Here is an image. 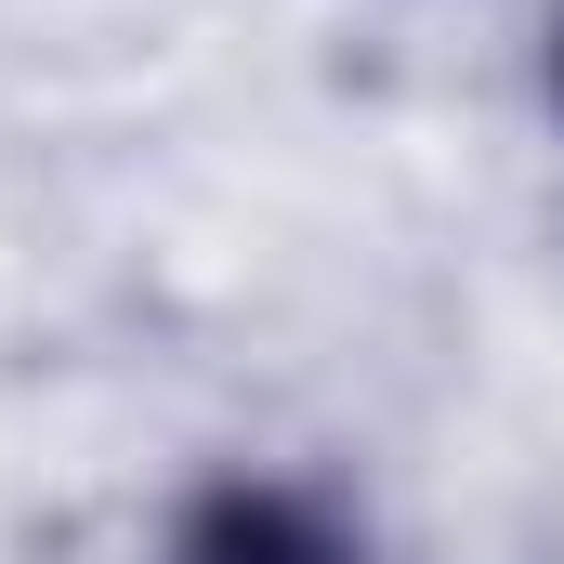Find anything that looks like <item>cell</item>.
I'll return each instance as SVG.
<instances>
[{
    "label": "cell",
    "instance_id": "cell-1",
    "mask_svg": "<svg viewBox=\"0 0 564 564\" xmlns=\"http://www.w3.org/2000/svg\"><path fill=\"white\" fill-rule=\"evenodd\" d=\"M184 564H355V552H341V525H315L276 486H224V499L184 525Z\"/></svg>",
    "mask_w": 564,
    "mask_h": 564
}]
</instances>
